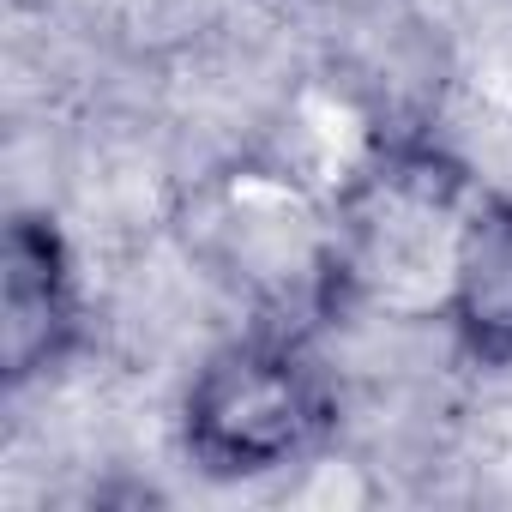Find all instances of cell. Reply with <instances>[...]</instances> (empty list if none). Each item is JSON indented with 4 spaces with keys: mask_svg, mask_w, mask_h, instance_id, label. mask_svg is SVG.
<instances>
[{
    "mask_svg": "<svg viewBox=\"0 0 512 512\" xmlns=\"http://www.w3.org/2000/svg\"><path fill=\"white\" fill-rule=\"evenodd\" d=\"M338 380L314 350V326L253 320L217 344L181 392V452L211 482H260L320 458L338 440Z\"/></svg>",
    "mask_w": 512,
    "mask_h": 512,
    "instance_id": "6da1fadb",
    "label": "cell"
},
{
    "mask_svg": "<svg viewBox=\"0 0 512 512\" xmlns=\"http://www.w3.org/2000/svg\"><path fill=\"white\" fill-rule=\"evenodd\" d=\"M187 241L260 308V320L314 326L344 296L338 199L308 193L284 169L217 175L193 205Z\"/></svg>",
    "mask_w": 512,
    "mask_h": 512,
    "instance_id": "7a4b0ae2",
    "label": "cell"
},
{
    "mask_svg": "<svg viewBox=\"0 0 512 512\" xmlns=\"http://www.w3.org/2000/svg\"><path fill=\"white\" fill-rule=\"evenodd\" d=\"M85 338V290L73 241L49 211H13L0 241V380L25 392L49 380Z\"/></svg>",
    "mask_w": 512,
    "mask_h": 512,
    "instance_id": "3957f363",
    "label": "cell"
},
{
    "mask_svg": "<svg viewBox=\"0 0 512 512\" xmlns=\"http://www.w3.org/2000/svg\"><path fill=\"white\" fill-rule=\"evenodd\" d=\"M452 344L476 368H512V193H476L440 296Z\"/></svg>",
    "mask_w": 512,
    "mask_h": 512,
    "instance_id": "277c9868",
    "label": "cell"
}]
</instances>
